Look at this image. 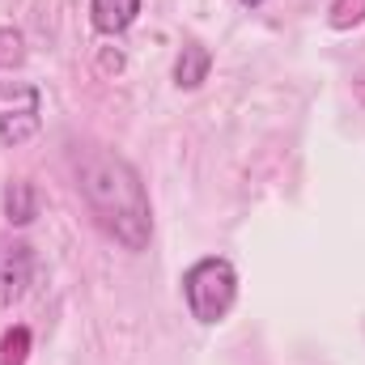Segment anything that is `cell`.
I'll list each match as a JSON object with an SVG mask.
<instances>
[{
  "mask_svg": "<svg viewBox=\"0 0 365 365\" xmlns=\"http://www.w3.org/2000/svg\"><path fill=\"white\" fill-rule=\"evenodd\" d=\"M208 68H212L208 47L187 43V47L179 51V60H175V86H179V90H195V86H204V81H208Z\"/></svg>",
  "mask_w": 365,
  "mask_h": 365,
  "instance_id": "8992f818",
  "label": "cell"
},
{
  "mask_svg": "<svg viewBox=\"0 0 365 365\" xmlns=\"http://www.w3.org/2000/svg\"><path fill=\"white\" fill-rule=\"evenodd\" d=\"M336 30H353L365 21V0H336L331 4V17H327Z\"/></svg>",
  "mask_w": 365,
  "mask_h": 365,
  "instance_id": "30bf717a",
  "label": "cell"
},
{
  "mask_svg": "<svg viewBox=\"0 0 365 365\" xmlns=\"http://www.w3.org/2000/svg\"><path fill=\"white\" fill-rule=\"evenodd\" d=\"M182 297H187V310H191L195 323H204V327L221 323L234 310V302H238V272H234V264L217 259V255L191 264L182 272Z\"/></svg>",
  "mask_w": 365,
  "mask_h": 365,
  "instance_id": "7a4b0ae2",
  "label": "cell"
},
{
  "mask_svg": "<svg viewBox=\"0 0 365 365\" xmlns=\"http://www.w3.org/2000/svg\"><path fill=\"white\" fill-rule=\"evenodd\" d=\"M34 212H38V195H34V187H30L26 179H13L9 187H4V217H9L13 225H30Z\"/></svg>",
  "mask_w": 365,
  "mask_h": 365,
  "instance_id": "52a82bcc",
  "label": "cell"
},
{
  "mask_svg": "<svg viewBox=\"0 0 365 365\" xmlns=\"http://www.w3.org/2000/svg\"><path fill=\"white\" fill-rule=\"evenodd\" d=\"M34 276V251L26 242H0V310H9Z\"/></svg>",
  "mask_w": 365,
  "mask_h": 365,
  "instance_id": "277c9868",
  "label": "cell"
},
{
  "mask_svg": "<svg viewBox=\"0 0 365 365\" xmlns=\"http://www.w3.org/2000/svg\"><path fill=\"white\" fill-rule=\"evenodd\" d=\"M30 357V327H9L4 336H0V365H26Z\"/></svg>",
  "mask_w": 365,
  "mask_h": 365,
  "instance_id": "ba28073f",
  "label": "cell"
},
{
  "mask_svg": "<svg viewBox=\"0 0 365 365\" xmlns=\"http://www.w3.org/2000/svg\"><path fill=\"white\" fill-rule=\"evenodd\" d=\"M140 13V0H90V21L98 34H123Z\"/></svg>",
  "mask_w": 365,
  "mask_h": 365,
  "instance_id": "5b68a950",
  "label": "cell"
},
{
  "mask_svg": "<svg viewBox=\"0 0 365 365\" xmlns=\"http://www.w3.org/2000/svg\"><path fill=\"white\" fill-rule=\"evenodd\" d=\"M21 60H26V38H21V30L0 26V73H4V68H17Z\"/></svg>",
  "mask_w": 365,
  "mask_h": 365,
  "instance_id": "9c48e42d",
  "label": "cell"
},
{
  "mask_svg": "<svg viewBox=\"0 0 365 365\" xmlns=\"http://www.w3.org/2000/svg\"><path fill=\"white\" fill-rule=\"evenodd\" d=\"M77 187L86 195L93 221L128 251H145L153 234V208L145 195V182L128 158L115 149L90 145L77 153Z\"/></svg>",
  "mask_w": 365,
  "mask_h": 365,
  "instance_id": "6da1fadb",
  "label": "cell"
},
{
  "mask_svg": "<svg viewBox=\"0 0 365 365\" xmlns=\"http://www.w3.org/2000/svg\"><path fill=\"white\" fill-rule=\"evenodd\" d=\"M242 4H247V9H259V4H264V0H242Z\"/></svg>",
  "mask_w": 365,
  "mask_h": 365,
  "instance_id": "8fae6325",
  "label": "cell"
},
{
  "mask_svg": "<svg viewBox=\"0 0 365 365\" xmlns=\"http://www.w3.org/2000/svg\"><path fill=\"white\" fill-rule=\"evenodd\" d=\"M43 123V93L26 81H4L0 86V140L4 145H26Z\"/></svg>",
  "mask_w": 365,
  "mask_h": 365,
  "instance_id": "3957f363",
  "label": "cell"
}]
</instances>
